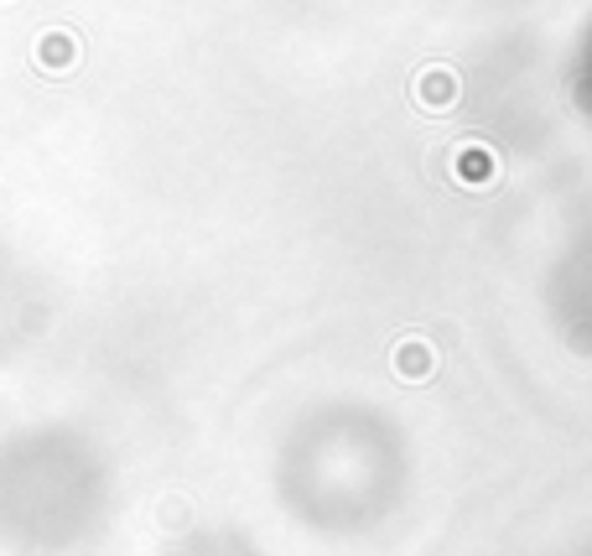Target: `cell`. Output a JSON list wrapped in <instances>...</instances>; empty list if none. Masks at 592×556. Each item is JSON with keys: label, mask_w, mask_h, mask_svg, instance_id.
<instances>
[{"label": "cell", "mask_w": 592, "mask_h": 556, "mask_svg": "<svg viewBox=\"0 0 592 556\" xmlns=\"http://www.w3.org/2000/svg\"><path fill=\"white\" fill-rule=\"evenodd\" d=\"M74 432L26 422L0 432V552L63 556L84 536V464Z\"/></svg>", "instance_id": "6da1fadb"}, {"label": "cell", "mask_w": 592, "mask_h": 556, "mask_svg": "<svg viewBox=\"0 0 592 556\" xmlns=\"http://www.w3.org/2000/svg\"><path fill=\"white\" fill-rule=\"evenodd\" d=\"M416 94H421L426 110H447V105L458 99V78L447 74V68H426V74L416 78Z\"/></svg>", "instance_id": "7a4b0ae2"}, {"label": "cell", "mask_w": 592, "mask_h": 556, "mask_svg": "<svg viewBox=\"0 0 592 556\" xmlns=\"http://www.w3.org/2000/svg\"><path fill=\"white\" fill-rule=\"evenodd\" d=\"M458 177H463V183H489V177H494V156L483 146H463L458 151Z\"/></svg>", "instance_id": "3957f363"}, {"label": "cell", "mask_w": 592, "mask_h": 556, "mask_svg": "<svg viewBox=\"0 0 592 556\" xmlns=\"http://www.w3.org/2000/svg\"><path fill=\"white\" fill-rule=\"evenodd\" d=\"M395 364H401V374H406V380H421V374L437 364V353H426V344H416V338H410V344H401V359H395Z\"/></svg>", "instance_id": "277c9868"}]
</instances>
